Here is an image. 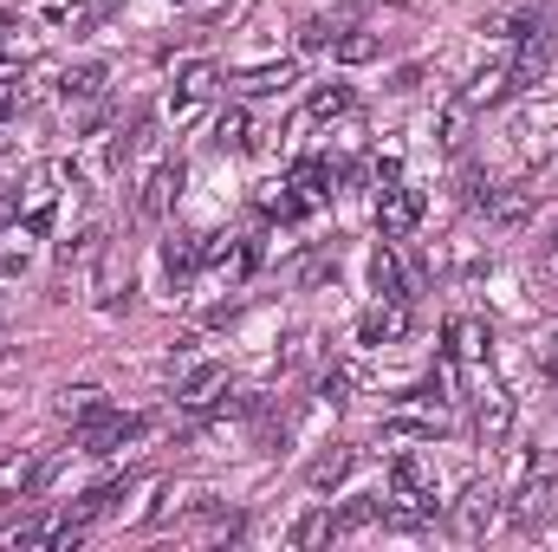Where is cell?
<instances>
[{
    "instance_id": "obj_1",
    "label": "cell",
    "mask_w": 558,
    "mask_h": 552,
    "mask_svg": "<svg viewBox=\"0 0 558 552\" xmlns=\"http://www.w3.org/2000/svg\"><path fill=\"white\" fill-rule=\"evenodd\" d=\"M553 52H558V33L546 26V13L513 39V59H507V79H513V98L520 92H539V79L553 72Z\"/></svg>"
},
{
    "instance_id": "obj_2",
    "label": "cell",
    "mask_w": 558,
    "mask_h": 552,
    "mask_svg": "<svg viewBox=\"0 0 558 552\" xmlns=\"http://www.w3.org/2000/svg\"><path fill=\"white\" fill-rule=\"evenodd\" d=\"M494 520H500V494H494V481H468L461 501H448V533H454V540H481Z\"/></svg>"
},
{
    "instance_id": "obj_3",
    "label": "cell",
    "mask_w": 558,
    "mask_h": 552,
    "mask_svg": "<svg viewBox=\"0 0 558 552\" xmlns=\"http://www.w3.org/2000/svg\"><path fill=\"white\" fill-rule=\"evenodd\" d=\"M215 85H221V72H215V59H189L182 72H175V92H169V118L175 124H189L208 98H215Z\"/></svg>"
},
{
    "instance_id": "obj_4",
    "label": "cell",
    "mask_w": 558,
    "mask_h": 552,
    "mask_svg": "<svg viewBox=\"0 0 558 552\" xmlns=\"http://www.w3.org/2000/svg\"><path fill=\"white\" fill-rule=\"evenodd\" d=\"M422 221V189H410V182H390L384 195H377V228H384V241H410Z\"/></svg>"
},
{
    "instance_id": "obj_5",
    "label": "cell",
    "mask_w": 558,
    "mask_h": 552,
    "mask_svg": "<svg viewBox=\"0 0 558 552\" xmlns=\"http://www.w3.org/2000/svg\"><path fill=\"white\" fill-rule=\"evenodd\" d=\"M143 429H149L143 416H118V410H105L98 422H85V429H78V448H85V455H118L124 442H137Z\"/></svg>"
},
{
    "instance_id": "obj_6",
    "label": "cell",
    "mask_w": 558,
    "mask_h": 552,
    "mask_svg": "<svg viewBox=\"0 0 558 552\" xmlns=\"http://www.w3.org/2000/svg\"><path fill=\"white\" fill-rule=\"evenodd\" d=\"M474 397H481V404H474V429H481V442H487V448H500V442L513 435V397H507L494 377H487Z\"/></svg>"
},
{
    "instance_id": "obj_7",
    "label": "cell",
    "mask_w": 558,
    "mask_h": 552,
    "mask_svg": "<svg viewBox=\"0 0 558 552\" xmlns=\"http://www.w3.org/2000/svg\"><path fill=\"white\" fill-rule=\"evenodd\" d=\"M254 261H260V248H254V241H234V235H215V241H202V267H215L228 286L254 274Z\"/></svg>"
},
{
    "instance_id": "obj_8",
    "label": "cell",
    "mask_w": 558,
    "mask_h": 552,
    "mask_svg": "<svg viewBox=\"0 0 558 552\" xmlns=\"http://www.w3.org/2000/svg\"><path fill=\"white\" fill-rule=\"evenodd\" d=\"M175 404H182V410H195V416L221 410V404H228V371H221V364H195V371H189V384L175 391Z\"/></svg>"
},
{
    "instance_id": "obj_9",
    "label": "cell",
    "mask_w": 558,
    "mask_h": 552,
    "mask_svg": "<svg viewBox=\"0 0 558 552\" xmlns=\"http://www.w3.org/2000/svg\"><path fill=\"white\" fill-rule=\"evenodd\" d=\"M539 195H546V189H533V182H507V189H494L487 221H494V228H526L533 208H539Z\"/></svg>"
},
{
    "instance_id": "obj_10",
    "label": "cell",
    "mask_w": 558,
    "mask_h": 552,
    "mask_svg": "<svg viewBox=\"0 0 558 552\" xmlns=\"http://www.w3.org/2000/svg\"><path fill=\"white\" fill-rule=\"evenodd\" d=\"M410 332V299H377L364 319H357V338L364 345H397Z\"/></svg>"
},
{
    "instance_id": "obj_11",
    "label": "cell",
    "mask_w": 558,
    "mask_h": 552,
    "mask_svg": "<svg viewBox=\"0 0 558 552\" xmlns=\"http://www.w3.org/2000/svg\"><path fill=\"white\" fill-rule=\"evenodd\" d=\"M175 189H182V163H156V169L143 176L137 215H143V221H162V215H169V202H175Z\"/></svg>"
},
{
    "instance_id": "obj_12",
    "label": "cell",
    "mask_w": 558,
    "mask_h": 552,
    "mask_svg": "<svg viewBox=\"0 0 558 552\" xmlns=\"http://www.w3.org/2000/svg\"><path fill=\"white\" fill-rule=\"evenodd\" d=\"M513 98V79H507V65H481L474 79H468V92H461V105L481 118V111H494V105H507Z\"/></svg>"
},
{
    "instance_id": "obj_13",
    "label": "cell",
    "mask_w": 558,
    "mask_h": 552,
    "mask_svg": "<svg viewBox=\"0 0 558 552\" xmlns=\"http://www.w3.org/2000/svg\"><path fill=\"white\" fill-rule=\"evenodd\" d=\"M162 274H169V286L182 292L189 279L202 274V241H195V235H169V241H162Z\"/></svg>"
},
{
    "instance_id": "obj_14",
    "label": "cell",
    "mask_w": 558,
    "mask_h": 552,
    "mask_svg": "<svg viewBox=\"0 0 558 552\" xmlns=\"http://www.w3.org/2000/svg\"><path fill=\"white\" fill-rule=\"evenodd\" d=\"M331 59H338V65H377V59H384V33H371V26H344V33L331 39Z\"/></svg>"
},
{
    "instance_id": "obj_15",
    "label": "cell",
    "mask_w": 558,
    "mask_h": 552,
    "mask_svg": "<svg viewBox=\"0 0 558 552\" xmlns=\"http://www.w3.org/2000/svg\"><path fill=\"white\" fill-rule=\"evenodd\" d=\"M105 410H111V397H105L98 384H72V391H59V422H72V429L98 422Z\"/></svg>"
},
{
    "instance_id": "obj_16",
    "label": "cell",
    "mask_w": 558,
    "mask_h": 552,
    "mask_svg": "<svg viewBox=\"0 0 558 552\" xmlns=\"http://www.w3.org/2000/svg\"><path fill=\"white\" fill-rule=\"evenodd\" d=\"M351 461H357V455H351L344 442H331V448H325V455H318V461L305 468V488H312V494H331V488H338V481L351 475Z\"/></svg>"
},
{
    "instance_id": "obj_17",
    "label": "cell",
    "mask_w": 558,
    "mask_h": 552,
    "mask_svg": "<svg viewBox=\"0 0 558 552\" xmlns=\"http://www.w3.org/2000/svg\"><path fill=\"white\" fill-rule=\"evenodd\" d=\"M371 286H377V299H410V286H403V261H397V241H384V248L371 254Z\"/></svg>"
},
{
    "instance_id": "obj_18",
    "label": "cell",
    "mask_w": 558,
    "mask_h": 552,
    "mask_svg": "<svg viewBox=\"0 0 558 552\" xmlns=\"http://www.w3.org/2000/svg\"><path fill=\"white\" fill-rule=\"evenodd\" d=\"M487 338H494V332H487L481 319H454V325H448V345H454L448 358H454V364H481V358H487Z\"/></svg>"
},
{
    "instance_id": "obj_19",
    "label": "cell",
    "mask_w": 558,
    "mask_h": 552,
    "mask_svg": "<svg viewBox=\"0 0 558 552\" xmlns=\"http://www.w3.org/2000/svg\"><path fill=\"white\" fill-rule=\"evenodd\" d=\"M546 507H553V481H546V475L520 481V494H513V520H520V527H539Z\"/></svg>"
},
{
    "instance_id": "obj_20",
    "label": "cell",
    "mask_w": 558,
    "mask_h": 552,
    "mask_svg": "<svg viewBox=\"0 0 558 552\" xmlns=\"http://www.w3.org/2000/svg\"><path fill=\"white\" fill-rule=\"evenodd\" d=\"M105 79H111L105 65H72V72L59 79V98H65V105H92V98L105 92Z\"/></svg>"
},
{
    "instance_id": "obj_21",
    "label": "cell",
    "mask_w": 558,
    "mask_h": 552,
    "mask_svg": "<svg viewBox=\"0 0 558 552\" xmlns=\"http://www.w3.org/2000/svg\"><path fill=\"white\" fill-rule=\"evenodd\" d=\"M292 79H299L292 65H260V72H241V79H234V92H241V98H274V92H286Z\"/></svg>"
},
{
    "instance_id": "obj_22",
    "label": "cell",
    "mask_w": 558,
    "mask_h": 552,
    "mask_svg": "<svg viewBox=\"0 0 558 552\" xmlns=\"http://www.w3.org/2000/svg\"><path fill=\"white\" fill-rule=\"evenodd\" d=\"M351 105H357V92L331 79V85H318V92H312V105H305V118H312V124H325V118H344Z\"/></svg>"
},
{
    "instance_id": "obj_23",
    "label": "cell",
    "mask_w": 558,
    "mask_h": 552,
    "mask_svg": "<svg viewBox=\"0 0 558 552\" xmlns=\"http://www.w3.org/2000/svg\"><path fill=\"white\" fill-rule=\"evenodd\" d=\"M331 182H338V169H331V163H318V156H312V163H299V169H292V189H299V195H305V202H312V208H318V202H325V195H331Z\"/></svg>"
},
{
    "instance_id": "obj_24",
    "label": "cell",
    "mask_w": 558,
    "mask_h": 552,
    "mask_svg": "<svg viewBox=\"0 0 558 552\" xmlns=\"http://www.w3.org/2000/svg\"><path fill=\"white\" fill-rule=\"evenodd\" d=\"M468 131H474V111L454 98V105L441 111V149H448V156H468Z\"/></svg>"
},
{
    "instance_id": "obj_25",
    "label": "cell",
    "mask_w": 558,
    "mask_h": 552,
    "mask_svg": "<svg viewBox=\"0 0 558 552\" xmlns=\"http://www.w3.org/2000/svg\"><path fill=\"white\" fill-rule=\"evenodd\" d=\"M215 143H221V149H247V143H254V124H247L241 105H228V111L215 118Z\"/></svg>"
},
{
    "instance_id": "obj_26",
    "label": "cell",
    "mask_w": 558,
    "mask_h": 552,
    "mask_svg": "<svg viewBox=\"0 0 558 552\" xmlns=\"http://www.w3.org/2000/svg\"><path fill=\"white\" fill-rule=\"evenodd\" d=\"M461 202L487 215V202H494V182H487V169H481V163H461Z\"/></svg>"
},
{
    "instance_id": "obj_27",
    "label": "cell",
    "mask_w": 558,
    "mask_h": 552,
    "mask_svg": "<svg viewBox=\"0 0 558 552\" xmlns=\"http://www.w3.org/2000/svg\"><path fill=\"white\" fill-rule=\"evenodd\" d=\"M325 279H338V248H312L299 261V286H325Z\"/></svg>"
},
{
    "instance_id": "obj_28",
    "label": "cell",
    "mask_w": 558,
    "mask_h": 552,
    "mask_svg": "<svg viewBox=\"0 0 558 552\" xmlns=\"http://www.w3.org/2000/svg\"><path fill=\"white\" fill-rule=\"evenodd\" d=\"M292 540H299V547H325V540H331V507H312Z\"/></svg>"
},
{
    "instance_id": "obj_29",
    "label": "cell",
    "mask_w": 558,
    "mask_h": 552,
    "mask_svg": "<svg viewBox=\"0 0 558 552\" xmlns=\"http://www.w3.org/2000/svg\"><path fill=\"white\" fill-rule=\"evenodd\" d=\"M331 39H338V26H331V20H325V13H318V20H305V26H299V46H305V52H318V46H331Z\"/></svg>"
},
{
    "instance_id": "obj_30",
    "label": "cell",
    "mask_w": 558,
    "mask_h": 552,
    "mask_svg": "<svg viewBox=\"0 0 558 552\" xmlns=\"http://www.w3.org/2000/svg\"><path fill=\"white\" fill-rule=\"evenodd\" d=\"M46 540H52L46 520H20V527H7V547H46Z\"/></svg>"
},
{
    "instance_id": "obj_31",
    "label": "cell",
    "mask_w": 558,
    "mask_h": 552,
    "mask_svg": "<svg viewBox=\"0 0 558 552\" xmlns=\"http://www.w3.org/2000/svg\"><path fill=\"white\" fill-rule=\"evenodd\" d=\"M344 391H351V384H344V371H318V404H331V410H338V404H344Z\"/></svg>"
},
{
    "instance_id": "obj_32",
    "label": "cell",
    "mask_w": 558,
    "mask_h": 552,
    "mask_svg": "<svg viewBox=\"0 0 558 552\" xmlns=\"http://www.w3.org/2000/svg\"><path fill=\"white\" fill-rule=\"evenodd\" d=\"M553 267H558V261H553Z\"/></svg>"
}]
</instances>
